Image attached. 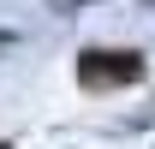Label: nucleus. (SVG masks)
I'll use <instances>...</instances> for the list:
<instances>
[{
  "label": "nucleus",
  "instance_id": "f257e3e1",
  "mask_svg": "<svg viewBox=\"0 0 155 149\" xmlns=\"http://www.w3.org/2000/svg\"><path fill=\"white\" fill-rule=\"evenodd\" d=\"M78 78H84V90L137 84V78H143V60H137V54H107V48H90V54H84V66H78Z\"/></svg>",
  "mask_w": 155,
  "mask_h": 149
}]
</instances>
